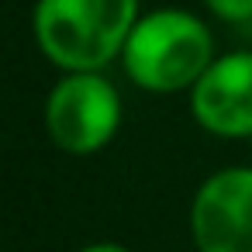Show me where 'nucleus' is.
<instances>
[{"label":"nucleus","instance_id":"obj_1","mask_svg":"<svg viewBox=\"0 0 252 252\" xmlns=\"http://www.w3.org/2000/svg\"><path fill=\"white\" fill-rule=\"evenodd\" d=\"M142 0H35L32 35L59 73H104L121 63Z\"/></svg>","mask_w":252,"mask_h":252},{"label":"nucleus","instance_id":"obj_2","mask_svg":"<svg viewBox=\"0 0 252 252\" xmlns=\"http://www.w3.org/2000/svg\"><path fill=\"white\" fill-rule=\"evenodd\" d=\"M214 59V32L204 18L183 7H159L142 14L131 28L121 52V69L138 90L173 97L190 94Z\"/></svg>","mask_w":252,"mask_h":252},{"label":"nucleus","instance_id":"obj_3","mask_svg":"<svg viewBox=\"0 0 252 252\" xmlns=\"http://www.w3.org/2000/svg\"><path fill=\"white\" fill-rule=\"evenodd\" d=\"M125 121L121 90L107 73H59L42 104L49 142L66 156H94L107 149Z\"/></svg>","mask_w":252,"mask_h":252},{"label":"nucleus","instance_id":"obj_4","mask_svg":"<svg viewBox=\"0 0 252 252\" xmlns=\"http://www.w3.org/2000/svg\"><path fill=\"white\" fill-rule=\"evenodd\" d=\"M190 238L197 252H252V166H224L197 187Z\"/></svg>","mask_w":252,"mask_h":252},{"label":"nucleus","instance_id":"obj_5","mask_svg":"<svg viewBox=\"0 0 252 252\" xmlns=\"http://www.w3.org/2000/svg\"><path fill=\"white\" fill-rule=\"evenodd\" d=\"M197 128L214 138H252V52L235 49L218 56L190 90Z\"/></svg>","mask_w":252,"mask_h":252},{"label":"nucleus","instance_id":"obj_6","mask_svg":"<svg viewBox=\"0 0 252 252\" xmlns=\"http://www.w3.org/2000/svg\"><path fill=\"white\" fill-rule=\"evenodd\" d=\"M204 7L211 11V18H218L224 25L252 21V0H204Z\"/></svg>","mask_w":252,"mask_h":252},{"label":"nucleus","instance_id":"obj_7","mask_svg":"<svg viewBox=\"0 0 252 252\" xmlns=\"http://www.w3.org/2000/svg\"><path fill=\"white\" fill-rule=\"evenodd\" d=\"M76 252H131V249L121 245V242H90V245H83Z\"/></svg>","mask_w":252,"mask_h":252}]
</instances>
